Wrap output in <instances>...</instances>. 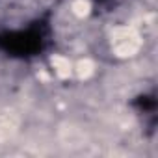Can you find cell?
<instances>
[{
    "mask_svg": "<svg viewBox=\"0 0 158 158\" xmlns=\"http://www.w3.org/2000/svg\"><path fill=\"white\" fill-rule=\"evenodd\" d=\"M43 30L41 26H34L23 32H6L0 35V48L13 56H32L37 54L43 47Z\"/></svg>",
    "mask_w": 158,
    "mask_h": 158,
    "instance_id": "1",
    "label": "cell"
}]
</instances>
